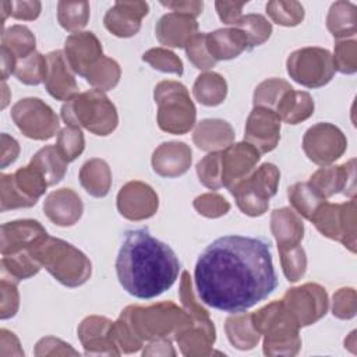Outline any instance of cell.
Listing matches in <instances>:
<instances>
[{"mask_svg":"<svg viewBox=\"0 0 357 357\" xmlns=\"http://www.w3.org/2000/svg\"><path fill=\"white\" fill-rule=\"evenodd\" d=\"M194 282L204 304L230 314L247 311L278 287L271 243L238 234L216 238L198 257Z\"/></svg>","mask_w":357,"mask_h":357,"instance_id":"cell-1","label":"cell"},{"mask_svg":"<svg viewBox=\"0 0 357 357\" xmlns=\"http://www.w3.org/2000/svg\"><path fill=\"white\" fill-rule=\"evenodd\" d=\"M121 287L131 296L149 300L173 286L180 272V261L166 243L155 238L146 227L124 233L116 259Z\"/></svg>","mask_w":357,"mask_h":357,"instance_id":"cell-2","label":"cell"},{"mask_svg":"<svg viewBox=\"0 0 357 357\" xmlns=\"http://www.w3.org/2000/svg\"><path fill=\"white\" fill-rule=\"evenodd\" d=\"M32 255L61 284L77 287L91 276V261L73 244L46 234L31 247Z\"/></svg>","mask_w":357,"mask_h":357,"instance_id":"cell-3","label":"cell"},{"mask_svg":"<svg viewBox=\"0 0 357 357\" xmlns=\"http://www.w3.org/2000/svg\"><path fill=\"white\" fill-rule=\"evenodd\" d=\"M120 318L141 342L174 336L190 322L188 314L172 301L148 307L130 305L121 311Z\"/></svg>","mask_w":357,"mask_h":357,"instance_id":"cell-4","label":"cell"},{"mask_svg":"<svg viewBox=\"0 0 357 357\" xmlns=\"http://www.w3.org/2000/svg\"><path fill=\"white\" fill-rule=\"evenodd\" d=\"M254 328L264 335V353L266 356H294L298 353L301 339L298 325L283 301H272L251 314Z\"/></svg>","mask_w":357,"mask_h":357,"instance_id":"cell-5","label":"cell"},{"mask_svg":"<svg viewBox=\"0 0 357 357\" xmlns=\"http://www.w3.org/2000/svg\"><path fill=\"white\" fill-rule=\"evenodd\" d=\"M61 119L68 127H84L102 137L112 134L119 124L116 106L99 89H89L67 100L61 107Z\"/></svg>","mask_w":357,"mask_h":357,"instance_id":"cell-6","label":"cell"},{"mask_svg":"<svg viewBox=\"0 0 357 357\" xmlns=\"http://www.w3.org/2000/svg\"><path fill=\"white\" fill-rule=\"evenodd\" d=\"M153 98L158 105V126L170 134H185L197 117L188 89L177 81H162L155 86Z\"/></svg>","mask_w":357,"mask_h":357,"instance_id":"cell-7","label":"cell"},{"mask_svg":"<svg viewBox=\"0 0 357 357\" xmlns=\"http://www.w3.org/2000/svg\"><path fill=\"white\" fill-rule=\"evenodd\" d=\"M279 178V169L273 163H262L229 191L243 213L248 216H261L269 206V198L278 191Z\"/></svg>","mask_w":357,"mask_h":357,"instance_id":"cell-8","label":"cell"},{"mask_svg":"<svg viewBox=\"0 0 357 357\" xmlns=\"http://www.w3.org/2000/svg\"><path fill=\"white\" fill-rule=\"evenodd\" d=\"M286 67L290 78L307 88H321L326 85L335 74L331 52L317 46L294 50L287 57Z\"/></svg>","mask_w":357,"mask_h":357,"instance_id":"cell-9","label":"cell"},{"mask_svg":"<svg viewBox=\"0 0 357 357\" xmlns=\"http://www.w3.org/2000/svg\"><path fill=\"white\" fill-rule=\"evenodd\" d=\"M318 231L332 240L340 241L351 252H356V199L344 204L324 202L311 218Z\"/></svg>","mask_w":357,"mask_h":357,"instance_id":"cell-10","label":"cell"},{"mask_svg":"<svg viewBox=\"0 0 357 357\" xmlns=\"http://www.w3.org/2000/svg\"><path fill=\"white\" fill-rule=\"evenodd\" d=\"M11 117L20 131L32 139L52 138L59 128V117L39 98H24L11 109Z\"/></svg>","mask_w":357,"mask_h":357,"instance_id":"cell-11","label":"cell"},{"mask_svg":"<svg viewBox=\"0 0 357 357\" xmlns=\"http://www.w3.org/2000/svg\"><path fill=\"white\" fill-rule=\"evenodd\" d=\"M346 148L344 134L331 123H318L310 127L303 138V149L307 158L319 166L337 160Z\"/></svg>","mask_w":357,"mask_h":357,"instance_id":"cell-12","label":"cell"},{"mask_svg":"<svg viewBox=\"0 0 357 357\" xmlns=\"http://www.w3.org/2000/svg\"><path fill=\"white\" fill-rule=\"evenodd\" d=\"M282 301L300 328L317 322L328 311V294L317 283L289 289Z\"/></svg>","mask_w":357,"mask_h":357,"instance_id":"cell-13","label":"cell"},{"mask_svg":"<svg viewBox=\"0 0 357 357\" xmlns=\"http://www.w3.org/2000/svg\"><path fill=\"white\" fill-rule=\"evenodd\" d=\"M280 117L272 109L254 106L245 123L244 139L259 151L271 152L280 139Z\"/></svg>","mask_w":357,"mask_h":357,"instance_id":"cell-14","label":"cell"},{"mask_svg":"<svg viewBox=\"0 0 357 357\" xmlns=\"http://www.w3.org/2000/svg\"><path fill=\"white\" fill-rule=\"evenodd\" d=\"M220 153L222 185L227 190L248 177L261 158L259 151L245 141L231 144Z\"/></svg>","mask_w":357,"mask_h":357,"instance_id":"cell-15","label":"cell"},{"mask_svg":"<svg viewBox=\"0 0 357 357\" xmlns=\"http://www.w3.org/2000/svg\"><path fill=\"white\" fill-rule=\"evenodd\" d=\"M158 205V194L142 181H130L117 194V209L130 220H144L153 216Z\"/></svg>","mask_w":357,"mask_h":357,"instance_id":"cell-16","label":"cell"},{"mask_svg":"<svg viewBox=\"0 0 357 357\" xmlns=\"http://www.w3.org/2000/svg\"><path fill=\"white\" fill-rule=\"evenodd\" d=\"M356 160L350 159L339 166H322L308 180V184L324 198L337 192L354 198L356 195Z\"/></svg>","mask_w":357,"mask_h":357,"instance_id":"cell-17","label":"cell"},{"mask_svg":"<svg viewBox=\"0 0 357 357\" xmlns=\"http://www.w3.org/2000/svg\"><path fill=\"white\" fill-rule=\"evenodd\" d=\"M78 337L85 354L119 356L121 353L113 337V322L105 317H86L78 326Z\"/></svg>","mask_w":357,"mask_h":357,"instance_id":"cell-18","label":"cell"},{"mask_svg":"<svg viewBox=\"0 0 357 357\" xmlns=\"http://www.w3.org/2000/svg\"><path fill=\"white\" fill-rule=\"evenodd\" d=\"M64 54L73 71L85 77L88 70L103 57L102 43L92 32H74L66 39Z\"/></svg>","mask_w":357,"mask_h":357,"instance_id":"cell-19","label":"cell"},{"mask_svg":"<svg viewBox=\"0 0 357 357\" xmlns=\"http://www.w3.org/2000/svg\"><path fill=\"white\" fill-rule=\"evenodd\" d=\"M145 1H116L105 15V26L119 38L134 36L141 28V20L148 14Z\"/></svg>","mask_w":357,"mask_h":357,"instance_id":"cell-20","label":"cell"},{"mask_svg":"<svg viewBox=\"0 0 357 357\" xmlns=\"http://www.w3.org/2000/svg\"><path fill=\"white\" fill-rule=\"evenodd\" d=\"M47 74L45 86L47 92L57 100H70L78 95V86L74 71L70 67L63 50H53L46 54Z\"/></svg>","mask_w":357,"mask_h":357,"instance_id":"cell-21","label":"cell"},{"mask_svg":"<svg viewBox=\"0 0 357 357\" xmlns=\"http://www.w3.org/2000/svg\"><path fill=\"white\" fill-rule=\"evenodd\" d=\"M46 234L45 227L38 220L24 219L4 223L1 226V255H10L31 248Z\"/></svg>","mask_w":357,"mask_h":357,"instance_id":"cell-22","label":"cell"},{"mask_svg":"<svg viewBox=\"0 0 357 357\" xmlns=\"http://www.w3.org/2000/svg\"><path fill=\"white\" fill-rule=\"evenodd\" d=\"M46 216L57 226L75 225L84 211L81 198L71 188H60L47 195L43 202Z\"/></svg>","mask_w":357,"mask_h":357,"instance_id":"cell-23","label":"cell"},{"mask_svg":"<svg viewBox=\"0 0 357 357\" xmlns=\"http://www.w3.org/2000/svg\"><path fill=\"white\" fill-rule=\"evenodd\" d=\"M191 166V149L184 142H163L152 155V167L162 177H178Z\"/></svg>","mask_w":357,"mask_h":357,"instance_id":"cell-24","label":"cell"},{"mask_svg":"<svg viewBox=\"0 0 357 357\" xmlns=\"http://www.w3.org/2000/svg\"><path fill=\"white\" fill-rule=\"evenodd\" d=\"M198 22L194 17L180 14V13H167L165 14L155 26V33L158 40L170 47H184L187 42L197 33Z\"/></svg>","mask_w":357,"mask_h":357,"instance_id":"cell-25","label":"cell"},{"mask_svg":"<svg viewBox=\"0 0 357 357\" xmlns=\"http://www.w3.org/2000/svg\"><path fill=\"white\" fill-rule=\"evenodd\" d=\"M271 230L278 241L279 251L301 245L304 225L294 209L287 206L275 209L271 215Z\"/></svg>","mask_w":357,"mask_h":357,"instance_id":"cell-26","label":"cell"},{"mask_svg":"<svg viewBox=\"0 0 357 357\" xmlns=\"http://www.w3.org/2000/svg\"><path fill=\"white\" fill-rule=\"evenodd\" d=\"M206 49L209 54L216 60H230L240 56L248 49V40L243 31L236 26L220 28L205 36Z\"/></svg>","mask_w":357,"mask_h":357,"instance_id":"cell-27","label":"cell"},{"mask_svg":"<svg viewBox=\"0 0 357 357\" xmlns=\"http://www.w3.org/2000/svg\"><path fill=\"white\" fill-rule=\"evenodd\" d=\"M234 131L231 126L220 119H205L197 126L192 141L202 151H219L231 145Z\"/></svg>","mask_w":357,"mask_h":357,"instance_id":"cell-28","label":"cell"},{"mask_svg":"<svg viewBox=\"0 0 357 357\" xmlns=\"http://www.w3.org/2000/svg\"><path fill=\"white\" fill-rule=\"evenodd\" d=\"M275 112L287 124H298L314 113V100L308 92L287 91L275 107Z\"/></svg>","mask_w":357,"mask_h":357,"instance_id":"cell-29","label":"cell"},{"mask_svg":"<svg viewBox=\"0 0 357 357\" xmlns=\"http://www.w3.org/2000/svg\"><path fill=\"white\" fill-rule=\"evenodd\" d=\"M79 183L85 191L96 198L107 195L112 185V172L103 159H89L79 170Z\"/></svg>","mask_w":357,"mask_h":357,"instance_id":"cell-30","label":"cell"},{"mask_svg":"<svg viewBox=\"0 0 357 357\" xmlns=\"http://www.w3.org/2000/svg\"><path fill=\"white\" fill-rule=\"evenodd\" d=\"M326 26L336 39L354 36L357 32L356 6L349 1H335L329 8Z\"/></svg>","mask_w":357,"mask_h":357,"instance_id":"cell-31","label":"cell"},{"mask_svg":"<svg viewBox=\"0 0 357 357\" xmlns=\"http://www.w3.org/2000/svg\"><path fill=\"white\" fill-rule=\"evenodd\" d=\"M226 333L230 343L240 349L248 350L257 346L261 335L254 328L251 314L238 312L226 319Z\"/></svg>","mask_w":357,"mask_h":357,"instance_id":"cell-32","label":"cell"},{"mask_svg":"<svg viewBox=\"0 0 357 357\" xmlns=\"http://www.w3.org/2000/svg\"><path fill=\"white\" fill-rule=\"evenodd\" d=\"M194 98L205 106L220 105L227 95L226 79L218 73H204L197 77L192 86Z\"/></svg>","mask_w":357,"mask_h":357,"instance_id":"cell-33","label":"cell"},{"mask_svg":"<svg viewBox=\"0 0 357 357\" xmlns=\"http://www.w3.org/2000/svg\"><path fill=\"white\" fill-rule=\"evenodd\" d=\"M29 163L43 174L49 185L57 184L67 172V162L61 158L54 145L39 149Z\"/></svg>","mask_w":357,"mask_h":357,"instance_id":"cell-34","label":"cell"},{"mask_svg":"<svg viewBox=\"0 0 357 357\" xmlns=\"http://www.w3.org/2000/svg\"><path fill=\"white\" fill-rule=\"evenodd\" d=\"M11 178L15 188L24 195V198H26L32 204V206L49 187L43 174L31 163L13 173Z\"/></svg>","mask_w":357,"mask_h":357,"instance_id":"cell-35","label":"cell"},{"mask_svg":"<svg viewBox=\"0 0 357 357\" xmlns=\"http://www.w3.org/2000/svg\"><path fill=\"white\" fill-rule=\"evenodd\" d=\"M1 268H3V273H7L10 279L20 282L36 275L40 271L42 265L32 255L31 248H26L15 254L3 255Z\"/></svg>","mask_w":357,"mask_h":357,"instance_id":"cell-36","label":"cell"},{"mask_svg":"<svg viewBox=\"0 0 357 357\" xmlns=\"http://www.w3.org/2000/svg\"><path fill=\"white\" fill-rule=\"evenodd\" d=\"M287 197L293 209L303 218L311 220L324 199L308 183H296L287 188Z\"/></svg>","mask_w":357,"mask_h":357,"instance_id":"cell-37","label":"cell"},{"mask_svg":"<svg viewBox=\"0 0 357 357\" xmlns=\"http://www.w3.org/2000/svg\"><path fill=\"white\" fill-rule=\"evenodd\" d=\"M35 43L36 39L33 33L25 25H13L7 29H3L1 47L13 53L17 60L36 52Z\"/></svg>","mask_w":357,"mask_h":357,"instance_id":"cell-38","label":"cell"},{"mask_svg":"<svg viewBox=\"0 0 357 357\" xmlns=\"http://www.w3.org/2000/svg\"><path fill=\"white\" fill-rule=\"evenodd\" d=\"M95 89L110 91L113 89L120 79V67L117 61L110 57L103 56L99 59L85 74L84 77Z\"/></svg>","mask_w":357,"mask_h":357,"instance_id":"cell-39","label":"cell"},{"mask_svg":"<svg viewBox=\"0 0 357 357\" xmlns=\"http://www.w3.org/2000/svg\"><path fill=\"white\" fill-rule=\"evenodd\" d=\"M59 24L68 32H79L89 20L88 1H59L57 4Z\"/></svg>","mask_w":357,"mask_h":357,"instance_id":"cell-40","label":"cell"},{"mask_svg":"<svg viewBox=\"0 0 357 357\" xmlns=\"http://www.w3.org/2000/svg\"><path fill=\"white\" fill-rule=\"evenodd\" d=\"M47 60L39 52H33L29 56L17 60L14 75L18 81L26 85H38L46 79Z\"/></svg>","mask_w":357,"mask_h":357,"instance_id":"cell-41","label":"cell"},{"mask_svg":"<svg viewBox=\"0 0 357 357\" xmlns=\"http://www.w3.org/2000/svg\"><path fill=\"white\" fill-rule=\"evenodd\" d=\"M244 32L248 40V49L262 45L269 39L272 33L271 22L261 14H247L241 15V18L233 25Z\"/></svg>","mask_w":357,"mask_h":357,"instance_id":"cell-42","label":"cell"},{"mask_svg":"<svg viewBox=\"0 0 357 357\" xmlns=\"http://www.w3.org/2000/svg\"><path fill=\"white\" fill-rule=\"evenodd\" d=\"M289 82L280 78H269L261 82L254 91V106H262L275 110L280 98L290 91Z\"/></svg>","mask_w":357,"mask_h":357,"instance_id":"cell-43","label":"cell"},{"mask_svg":"<svg viewBox=\"0 0 357 357\" xmlns=\"http://www.w3.org/2000/svg\"><path fill=\"white\" fill-rule=\"evenodd\" d=\"M266 13L273 22L283 26H296L304 20V7L298 1H269Z\"/></svg>","mask_w":357,"mask_h":357,"instance_id":"cell-44","label":"cell"},{"mask_svg":"<svg viewBox=\"0 0 357 357\" xmlns=\"http://www.w3.org/2000/svg\"><path fill=\"white\" fill-rule=\"evenodd\" d=\"M54 146L67 163L75 160L82 153L85 146V139L81 128L68 126L61 128L57 135V144Z\"/></svg>","mask_w":357,"mask_h":357,"instance_id":"cell-45","label":"cell"},{"mask_svg":"<svg viewBox=\"0 0 357 357\" xmlns=\"http://www.w3.org/2000/svg\"><path fill=\"white\" fill-rule=\"evenodd\" d=\"M222 151H215L208 153L197 165V174L199 181L209 190H219L222 185V165L220 153Z\"/></svg>","mask_w":357,"mask_h":357,"instance_id":"cell-46","label":"cell"},{"mask_svg":"<svg viewBox=\"0 0 357 357\" xmlns=\"http://www.w3.org/2000/svg\"><path fill=\"white\" fill-rule=\"evenodd\" d=\"M142 60L152 66V68L162 73H172L176 75L183 74V61L180 57L163 47L149 49L142 54Z\"/></svg>","mask_w":357,"mask_h":357,"instance_id":"cell-47","label":"cell"},{"mask_svg":"<svg viewBox=\"0 0 357 357\" xmlns=\"http://www.w3.org/2000/svg\"><path fill=\"white\" fill-rule=\"evenodd\" d=\"M282 269L289 282H297L305 273L307 258L301 245L279 251Z\"/></svg>","mask_w":357,"mask_h":357,"instance_id":"cell-48","label":"cell"},{"mask_svg":"<svg viewBox=\"0 0 357 357\" xmlns=\"http://www.w3.org/2000/svg\"><path fill=\"white\" fill-rule=\"evenodd\" d=\"M205 36L206 33L201 32V33H195L184 46L185 53L188 60L194 64L195 68L198 70H209L212 67H215V64L218 63L208 52L206 49V42H205Z\"/></svg>","mask_w":357,"mask_h":357,"instance_id":"cell-49","label":"cell"},{"mask_svg":"<svg viewBox=\"0 0 357 357\" xmlns=\"http://www.w3.org/2000/svg\"><path fill=\"white\" fill-rule=\"evenodd\" d=\"M333 66L342 74H354L357 71V42L351 40H337L335 46Z\"/></svg>","mask_w":357,"mask_h":357,"instance_id":"cell-50","label":"cell"},{"mask_svg":"<svg viewBox=\"0 0 357 357\" xmlns=\"http://www.w3.org/2000/svg\"><path fill=\"white\" fill-rule=\"evenodd\" d=\"M40 7L42 6L39 1H1V25L4 24L7 15H11L17 20L32 21L39 17Z\"/></svg>","mask_w":357,"mask_h":357,"instance_id":"cell-51","label":"cell"},{"mask_svg":"<svg viewBox=\"0 0 357 357\" xmlns=\"http://www.w3.org/2000/svg\"><path fill=\"white\" fill-rule=\"evenodd\" d=\"M0 192H1V212H6L8 209H17V208H29L32 204L24 198V195L15 188L11 174H1L0 176Z\"/></svg>","mask_w":357,"mask_h":357,"instance_id":"cell-52","label":"cell"},{"mask_svg":"<svg viewBox=\"0 0 357 357\" xmlns=\"http://www.w3.org/2000/svg\"><path fill=\"white\" fill-rule=\"evenodd\" d=\"M194 208L199 215L206 218H219L226 215L230 209V204L219 194H202L194 199Z\"/></svg>","mask_w":357,"mask_h":357,"instance_id":"cell-53","label":"cell"},{"mask_svg":"<svg viewBox=\"0 0 357 357\" xmlns=\"http://www.w3.org/2000/svg\"><path fill=\"white\" fill-rule=\"evenodd\" d=\"M20 305V294L17 290V280L1 278L0 283V318L7 319L17 314Z\"/></svg>","mask_w":357,"mask_h":357,"instance_id":"cell-54","label":"cell"},{"mask_svg":"<svg viewBox=\"0 0 357 357\" xmlns=\"http://www.w3.org/2000/svg\"><path fill=\"white\" fill-rule=\"evenodd\" d=\"M356 291L351 287L339 289L333 294V315L340 319H350L356 315Z\"/></svg>","mask_w":357,"mask_h":357,"instance_id":"cell-55","label":"cell"},{"mask_svg":"<svg viewBox=\"0 0 357 357\" xmlns=\"http://www.w3.org/2000/svg\"><path fill=\"white\" fill-rule=\"evenodd\" d=\"M244 6H245L244 1H216L215 3L219 18L227 25H234L241 18V10Z\"/></svg>","mask_w":357,"mask_h":357,"instance_id":"cell-56","label":"cell"},{"mask_svg":"<svg viewBox=\"0 0 357 357\" xmlns=\"http://www.w3.org/2000/svg\"><path fill=\"white\" fill-rule=\"evenodd\" d=\"M160 4L173 10L174 13L185 14L194 18L198 17L204 8L202 1H160Z\"/></svg>","mask_w":357,"mask_h":357,"instance_id":"cell-57","label":"cell"},{"mask_svg":"<svg viewBox=\"0 0 357 357\" xmlns=\"http://www.w3.org/2000/svg\"><path fill=\"white\" fill-rule=\"evenodd\" d=\"M20 153V145L18 142L7 135L1 134V167L4 169L7 165L13 163Z\"/></svg>","mask_w":357,"mask_h":357,"instance_id":"cell-58","label":"cell"},{"mask_svg":"<svg viewBox=\"0 0 357 357\" xmlns=\"http://www.w3.org/2000/svg\"><path fill=\"white\" fill-rule=\"evenodd\" d=\"M144 356H176V351L172 347L169 337H160L151 340L148 349L142 351Z\"/></svg>","mask_w":357,"mask_h":357,"instance_id":"cell-59","label":"cell"},{"mask_svg":"<svg viewBox=\"0 0 357 357\" xmlns=\"http://www.w3.org/2000/svg\"><path fill=\"white\" fill-rule=\"evenodd\" d=\"M1 79L6 81L8 75L14 74L15 66H17V59L13 53H10L7 49L1 47Z\"/></svg>","mask_w":357,"mask_h":357,"instance_id":"cell-60","label":"cell"},{"mask_svg":"<svg viewBox=\"0 0 357 357\" xmlns=\"http://www.w3.org/2000/svg\"><path fill=\"white\" fill-rule=\"evenodd\" d=\"M3 92H4V95H3V105H1V107L4 109V107L7 106V103H8V96H7L8 88H7V85H6V81H3Z\"/></svg>","mask_w":357,"mask_h":357,"instance_id":"cell-61","label":"cell"}]
</instances>
